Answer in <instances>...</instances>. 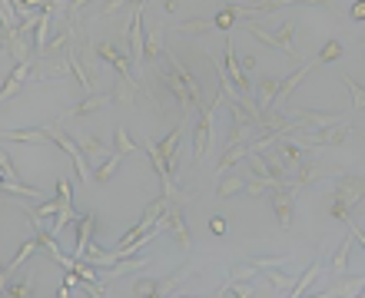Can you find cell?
Wrapping results in <instances>:
<instances>
[{"mask_svg":"<svg viewBox=\"0 0 365 298\" xmlns=\"http://www.w3.org/2000/svg\"><path fill=\"white\" fill-rule=\"evenodd\" d=\"M349 248H352V232H349V239L342 242V248L336 252V259H332V269H336L339 275L345 272V269H349Z\"/></svg>","mask_w":365,"mask_h":298,"instance_id":"4dcf8cb0","label":"cell"},{"mask_svg":"<svg viewBox=\"0 0 365 298\" xmlns=\"http://www.w3.org/2000/svg\"><path fill=\"white\" fill-rule=\"evenodd\" d=\"M80 146H83V152H87V159H93L97 166H100V159H106L110 152H106V146H103L97 136H80Z\"/></svg>","mask_w":365,"mask_h":298,"instance_id":"cb8c5ba5","label":"cell"},{"mask_svg":"<svg viewBox=\"0 0 365 298\" xmlns=\"http://www.w3.org/2000/svg\"><path fill=\"white\" fill-rule=\"evenodd\" d=\"M296 24H289V20H286V24H279L276 27V43H279V50H286V57H289V60H299V50H296Z\"/></svg>","mask_w":365,"mask_h":298,"instance_id":"2e32d148","label":"cell"},{"mask_svg":"<svg viewBox=\"0 0 365 298\" xmlns=\"http://www.w3.org/2000/svg\"><path fill=\"white\" fill-rule=\"evenodd\" d=\"M292 143H299V146H339V143H345V136H349V129L342 123L336 126H326V129H299V133H292Z\"/></svg>","mask_w":365,"mask_h":298,"instance_id":"277c9868","label":"cell"},{"mask_svg":"<svg viewBox=\"0 0 365 298\" xmlns=\"http://www.w3.org/2000/svg\"><path fill=\"white\" fill-rule=\"evenodd\" d=\"M7 295H13V298H27V295H34V282H30V278H24V282H17L13 288H7Z\"/></svg>","mask_w":365,"mask_h":298,"instance_id":"f35d334b","label":"cell"},{"mask_svg":"<svg viewBox=\"0 0 365 298\" xmlns=\"http://www.w3.org/2000/svg\"><path fill=\"white\" fill-rule=\"evenodd\" d=\"M266 282H269L273 288H292V285H296L289 275H286V272H276V269H269V272H266Z\"/></svg>","mask_w":365,"mask_h":298,"instance_id":"d590c367","label":"cell"},{"mask_svg":"<svg viewBox=\"0 0 365 298\" xmlns=\"http://www.w3.org/2000/svg\"><path fill=\"white\" fill-rule=\"evenodd\" d=\"M359 43H362V47H365V37H362V40H359Z\"/></svg>","mask_w":365,"mask_h":298,"instance_id":"ee69618b","label":"cell"},{"mask_svg":"<svg viewBox=\"0 0 365 298\" xmlns=\"http://www.w3.org/2000/svg\"><path fill=\"white\" fill-rule=\"evenodd\" d=\"M359 199H365V176L345 173L336 183V199H332V219L336 222H349V209Z\"/></svg>","mask_w":365,"mask_h":298,"instance_id":"7a4b0ae2","label":"cell"},{"mask_svg":"<svg viewBox=\"0 0 365 298\" xmlns=\"http://www.w3.org/2000/svg\"><path fill=\"white\" fill-rule=\"evenodd\" d=\"M120 162H123V152H113V156H106V159L93 169V183H100V186H106L110 179H113V173L120 169Z\"/></svg>","mask_w":365,"mask_h":298,"instance_id":"d6986e66","label":"cell"},{"mask_svg":"<svg viewBox=\"0 0 365 298\" xmlns=\"http://www.w3.org/2000/svg\"><path fill=\"white\" fill-rule=\"evenodd\" d=\"M209 232H213V236H223V232H226V219H223V215H216L213 222H209Z\"/></svg>","mask_w":365,"mask_h":298,"instance_id":"ab89813d","label":"cell"},{"mask_svg":"<svg viewBox=\"0 0 365 298\" xmlns=\"http://www.w3.org/2000/svg\"><path fill=\"white\" fill-rule=\"evenodd\" d=\"M319 66H322V60H319V57H315V60H305L303 66H299V70H296V73H289L286 76V80H282V87H279V103H286V99L292 97V93H296V87H299V83H303L305 76L312 73V70H319Z\"/></svg>","mask_w":365,"mask_h":298,"instance_id":"9c48e42d","label":"cell"},{"mask_svg":"<svg viewBox=\"0 0 365 298\" xmlns=\"http://www.w3.org/2000/svg\"><path fill=\"white\" fill-rule=\"evenodd\" d=\"M20 212L27 215V222L34 225V229H47V222L57 219V212H60V199H47L43 206H27V202H20Z\"/></svg>","mask_w":365,"mask_h":298,"instance_id":"ba28073f","label":"cell"},{"mask_svg":"<svg viewBox=\"0 0 365 298\" xmlns=\"http://www.w3.org/2000/svg\"><path fill=\"white\" fill-rule=\"evenodd\" d=\"M279 146V156H282V159H286V169H299V166H303L305 162V156H303V149H299V143H292V139H279L276 143Z\"/></svg>","mask_w":365,"mask_h":298,"instance_id":"e0dca14e","label":"cell"},{"mask_svg":"<svg viewBox=\"0 0 365 298\" xmlns=\"http://www.w3.org/2000/svg\"><path fill=\"white\" fill-rule=\"evenodd\" d=\"M256 269H279V265H289V255H252Z\"/></svg>","mask_w":365,"mask_h":298,"instance_id":"f1b7e54d","label":"cell"},{"mask_svg":"<svg viewBox=\"0 0 365 298\" xmlns=\"http://www.w3.org/2000/svg\"><path fill=\"white\" fill-rule=\"evenodd\" d=\"M223 99H226V93L219 90L213 103H209V106H202L200 116H196V129H193V162H196V166L202 162L206 149H209V133H213V113H216V106H219Z\"/></svg>","mask_w":365,"mask_h":298,"instance_id":"3957f363","label":"cell"},{"mask_svg":"<svg viewBox=\"0 0 365 298\" xmlns=\"http://www.w3.org/2000/svg\"><path fill=\"white\" fill-rule=\"evenodd\" d=\"M70 3H74V0H70Z\"/></svg>","mask_w":365,"mask_h":298,"instance_id":"f6af8a7d","label":"cell"},{"mask_svg":"<svg viewBox=\"0 0 365 298\" xmlns=\"http://www.w3.org/2000/svg\"><path fill=\"white\" fill-rule=\"evenodd\" d=\"M7 143H47L50 126H27V129H7Z\"/></svg>","mask_w":365,"mask_h":298,"instance_id":"7c38bea8","label":"cell"},{"mask_svg":"<svg viewBox=\"0 0 365 298\" xmlns=\"http://www.w3.org/2000/svg\"><path fill=\"white\" fill-rule=\"evenodd\" d=\"M156 292H160V282H153V278H139L130 295H156Z\"/></svg>","mask_w":365,"mask_h":298,"instance_id":"8d00e7d4","label":"cell"},{"mask_svg":"<svg viewBox=\"0 0 365 298\" xmlns=\"http://www.w3.org/2000/svg\"><path fill=\"white\" fill-rule=\"evenodd\" d=\"M177 30L179 34H186V37H206L209 30H216V24L213 20H206V17H193V20H183Z\"/></svg>","mask_w":365,"mask_h":298,"instance_id":"44dd1931","label":"cell"},{"mask_svg":"<svg viewBox=\"0 0 365 298\" xmlns=\"http://www.w3.org/2000/svg\"><path fill=\"white\" fill-rule=\"evenodd\" d=\"M299 123L305 129H326V126H336L339 123V116L336 113H312V110H303L299 113Z\"/></svg>","mask_w":365,"mask_h":298,"instance_id":"ac0fdd59","label":"cell"},{"mask_svg":"<svg viewBox=\"0 0 365 298\" xmlns=\"http://www.w3.org/2000/svg\"><path fill=\"white\" fill-rule=\"evenodd\" d=\"M183 133H186V123L179 120V126H173V129L166 133V139H160V143H143V149L150 152V159H153V169H156L160 183H163V192H177L173 173H177V166H179L177 149H179Z\"/></svg>","mask_w":365,"mask_h":298,"instance_id":"6da1fadb","label":"cell"},{"mask_svg":"<svg viewBox=\"0 0 365 298\" xmlns=\"http://www.w3.org/2000/svg\"><path fill=\"white\" fill-rule=\"evenodd\" d=\"M4 192L7 196H30V199H43V192L34 186H24L20 179H13V183H4Z\"/></svg>","mask_w":365,"mask_h":298,"instance_id":"83f0119b","label":"cell"},{"mask_svg":"<svg viewBox=\"0 0 365 298\" xmlns=\"http://www.w3.org/2000/svg\"><path fill=\"white\" fill-rule=\"evenodd\" d=\"M113 103H116L113 93H87L83 103H76V106H70V110L63 113V120H80V116L100 113V110H106V106H113Z\"/></svg>","mask_w":365,"mask_h":298,"instance_id":"8992f818","label":"cell"},{"mask_svg":"<svg viewBox=\"0 0 365 298\" xmlns=\"http://www.w3.org/2000/svg\"><path fill=\"white\" fill-rule=\"evenodd\" d=\"M256 275H259V269L249 262V265H236V269L229 272V282H249V278H256Z\"/></svg>","mask_w":365,"mask_h":298,"instance_id":"1f68e13d","label":"cell"},{"mask_svg":"<svg viewBox=\"0 0 365 298\" xmlns=\"http://www.w3.org/2000/svg\"><path fill=\"white\" fill-rule=\"evenodd\" d=\"M233 17H236V10H233V3L229 7H223V10L213 17V24H216V30H223V34H229V27H233Z\"/></svg>","mask_w":365,"mask_h":298,"instance_id":"d6a6232c","label":"cell"},{"mask_svg":"<svg viewBox=\"0 0 365 298\" xmlns=\"http://www.w3.org/2000/svg\"><path fill=\"white\" fill-rule=\"evenodd\" d=\"M93 229H97V219H93V212H83L80 219H76V259H83L90 252V242H93Z\"/></svg>","mask_w":365,"mask_h":298,"instance_id":"8fae6325","label":"cell"},{"mask_svg":"<svg viewBox=\"0 0 365 298\" xmlns=\"http://www.w3.org/2000/svg\"><path fill=\"white\" fill-rule=\"evenodd\" d=\"M143 53H146V63H156L160 57H166L163 27L160 24H150V30H146V43H143Z\"/></svg>","mask_w":365,"mask_h":298,"instance_id":"4fadbf2b","label":"cell"},{"mask_svg":"<svg viewBox=\"0 0 365 298\" xmlns=\"http://www.w3.org/2000/svg\"><path fill=\"white\" fill-rule=\"evenodd\" d=\"M143 265H150V259H120L116 262V269H110V272L103 275V278H116V275H126V272H137V269H143Z\"/></svg>","mask_w":365,"mask_h":298,"instance_id":"d4e9b609","label":"cell"},{"mask_svg":"<svg viewBox=\"0 0 365 298\" xmlns=\"http://www.w3.org/2000/svg\"><path fill=\"white\" fill-rule=\"evenodd\" d=\"M249 152H252L249 143H240V146H229L226 152H223V159H219V169H216V173H219V176H226L229 169H233V166H236L240 159H246Z\"/></svg>","mask_w":365,"mask_h":298,"instance_id":"ffe728a7","label":"cell"},{"mask_svg":"<svg viewBox=\"0 0 365 298\" xmlns=\"http://www.w3.org/2000/svg\"><path fill=\"white\" fill-rule=\"evenodd\" d=\"M273 206H276V219L282 229L292 225V196L286 189H273Z\"/></svg>","mask_w":365,"mask_h":298,"instance_id":"9a60e30c","label":"cell"},{"mask_svg":"<svg viewBox=\"0 0 365 298\" xmlns=\"http://www.w3.org/2000/svg\"><path fill=\"white\" fill-rule=\"evenodd\" d=\"M34 248H43V246H40V236H37V232H34V236H30V239L24 242V246H20V252H17V255L11 259V265L4 269V275H11L13 269H20V265H24V262L30 259V252H34Z\"/></svg>","mask_w":365,"mask_h":298,"instance_id":"7402d4cb","label":"cell"},{"mask_svg":"<svg viewBox=\"0 0 365 298\" xmlns=\"http://www.w3.org/2000/svg\"><path fill=\"white\" fill-rule=\"evenodd\" d=\"M339 57H342V43H339V40H329L326 47L319 50V60H322V63H332V60H339Z\"/></svg>","mask_w":365,"mask_h":298,"instance_id":"e575fe53","label":"cell"},{"mask_svg":"<svg viewBox=\"0 0 365 298\" xmlns=\"http://www.w3.org/2000/svg\"><path fill=\"white\" fill-rule=\"evenodd\" d=\"M236 192H246V183L236 179V176H223V183H219V189H216V196L229 199V196H236Z\"/></svg>","mask_w":365,"mask_h":298,"instance_id":"484cf974","label":"cell"},{"mask_svg":"<svg viewBox=\"0 0 365 298\" xmlns=\"http://www.w3.org/2000/svg\"><path fill=\"white\" fill-rule=\"evenodd\" d=\"M342 83H345V90H349V97H352V110H365V90L355 83L349 73H342Z\"/></svg>","mask_w":365,"mask_h":298,"instance_id":"4316f807","label":"cell"},{"mask_svg":"<svg viewBox=\"0 0 365 298\" xmlns=\"http://www.w3.org/2000/svg\"><path fill=\"white\" fill-rule=\"evenodd\" d=\"M279 87H282L279 76H263L259 80V110H263V116L273 110V99L279 97Z\"/></svg>","mask_w":365,"mask_h":298,"instance_id":"5bb4252c","label":"cell"},{"mask_svg":"<svg viewBox=\"0 0 365 298\" xmlns=\"http://www.w3.org/2000/svg\"><path fill=\"white\" fill-rule=\"evenodd\" d=\"M319 272H322V259H315L312 265L305 269V275H303V278H299V282H296V285L289 288V295H292V298L305 295V288H309V285H312V282H315V278H319Z\"/></svg>","mask_w":365,"mask_h":298,"instance_id":"603a6c76","label":"cell"},{"mask_svg":"<svg viewBox=\"0 0 365 298\" xmlns=\"http://www.w3.org/2000/svg\"><path fill=\"white\" fill-rule=\"evenodd\" d=\"M186 278H189V272L170 275V278H166V282H160V292H156V295H170V288H177V285H183V282H186Z\"/></svg>","mask_w":365,"mask_h":298,"instance_id":"74e56055","label":"cell"},{"mask_svg":"<svg viewBox=\"0 0 365 298\" xmlns=\"http://www.w3.org/2000/svg\"><path fill=\"white\" fill-rule=\"evenodd\" d=\"M246 129H249V126H246V123H236V120H229V136H226V149H229V146H240V143H246V136H249V133H246Z\"/></svg>","mask_w":365,"mask_h":298,"instance_id":"f546056e","label":"cell"},{"mask_svg":"<svg viewBox=\"0 0 365 298\" xmlns=\"http://www.w3.org/2000/svg\"><path fill=\"white\" fill-rule=\"evenodd\" d=\"M242 70H252V66H256V57H242Z\"/></svg>","mask_w":365,"mask_h":298,"instance_id":"7bdbcfd3","label":"cell"},{"mask_svg":"<svg viewBox=\"0 0 365 298\" xmlns=\"http://www.w3.org/2000/svg\"><path fill=\"white\" fill-rule=\"evenodd\" d=\"M34 70H37V63H34V60H20V63H17L11 73H7V83H4V93H0V99L7 103V99H11L17 90L24 87V80L34 73Z\"/></svg>","mask_w":365,"mask_h":298,"instance_id":"30bf717a","label":"cell"},{"mask_svg":"<svg viewBox=\"0 0 365 298\" xmlns=\"http://www.w3.org/2000/svg\"><path fill=\"white\" fill-rule=\"evenodd\" d=\"M223 53H226V73H229V80H233V87L240 90V97H246V93H249V80H246L242 63L236 60V47H233V37H229V34H226V40H223Z\"/></svg>","mask_w":365,"mask_h":298,"instance_id":"52a82bcc","label":"cell"},{"mask_svg":"<svg viewBox=\"0 0 365 298\" xmlns=\"http://www.w3.org/2000/svg\"><path fill=\"white\" fill-rule=\"evenodd\" d=\"M352 17L355 20H365V0H355L352 3Z\"/></svg>","mask_w":365,"mask_h":298,"instance_id":"b9f144b4","label":"cell"},{"mask_svg":"<svg viewBox=\"0 0 365 298\" xmlns=\"http://www.w3.org/2000/svg\"><path fill=\"white\" fill-rule=\"evenodd\" d=\"M50 139L57 143V146L67 152V156H74L76 162V179H87V152H83V146H80V139H74L70 133H63V126H50Z\"/></svg>","mask_w":365,"mask_h":298,"instance_id":"5b68a950","label":"cell"},{"mask_svg":"<svg viewBox=\"0 0 365 298\" xmlns=\"http://www.w3.org/2000/svg\"><path fill=\"white\" fill-rule=\"evenodd\" d=\"M345 225H349V232H352V239H355V242H359V246L365 248V232H362V229H359V225H355L352 219H349V222H345Z\"/></svg>","mask_w":365,"mask_h":298,"instance_id":"60d3db41","label":"cell"},{"mask_svg":"<svg viewBox=\"0 0 365 298\" xmlns=\"http://www.w3.org/2000/svg\"><path fill=\"white\" fill-rule=\"evenodd\" d=\"M113 139H116V152H133V149H137V143H133V139L126 136V126H116V133H113Z\"/></svg>","mask_w":365,"mask_h":298,"instance_id":"836d02e7","label":"cell"}]
</instances>
